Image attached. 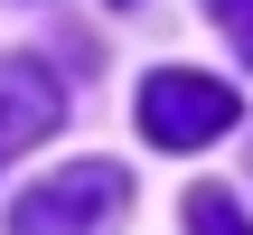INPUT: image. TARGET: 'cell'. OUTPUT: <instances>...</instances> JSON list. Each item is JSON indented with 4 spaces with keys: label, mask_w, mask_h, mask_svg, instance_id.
I'll return each instance as SVG.
<instances>
[{
    "label": "cell",
    "mask_w": 253,
    "mask_h": 235,
    "mask_svg": "<svg viewBox=\"0 0 253 235\" xmlns=\"http://www.w3.org/2000/svg\"><path fill=\"white\" fill-rule=\"evenodd\" d=\"M66 122V85L38 57H0V160H19L28 141H47Z\"/></svg>",
    "instance_id": "obj_3"
},
{
    "label": "cell",
    "mask_w": 253,
    "mask_h": 235,
    "mask_svg": "<svg viewBox=\"0 0 253 235\" xmlns=\"http://www.w3.org/2000/svg\"><path fill=\"white\" fill-rule=\"evenodd\" d=\"M122 207H131V170L75 160V170H56V179L9 198V235H113Z\"/></svg>",
    "instance_id": "obj_1"
},
{
    "label": "cell",
    "mask_w": 253,
    "mask_h": 235,
    "mask_svg": "<svg viewBox=\"0 0 253 235\" xmlns=\"http://www.w3.org/2000/svg\"><path fill=\"white\" fill-rule=\"evenodd\" d=\"M122 9H131V0H122Z\"/></svg>",
    "instance_id": "obj_6"
},
{
    "label": "cell",
    "mask_w": 253,
    "mask_h": 235,
    "mask_svg": "<svg viewBox=\"0 0 253 235\" xmlns=\"http://www.w3.org/2000/svg\"><path fill=\"white\" fill-rule=\"evenodd\" d=\"M188 235H253L225 188H188Z\"/></svg>",
    "instance_id": "obj_4"
},
{
    "label": "cell",
    "mask_w": 253,
    "mask_h": 235,
    "mask_svg": "<svg viewBox=\"0 0 253 235\" xmlns=\"http://www.w3.org/2000/svg\"><path fill=\"white\" fill-rule=\"evenodd\" d=\"M235 113H244V94L225 75H197V66H160L141 85V132L160 151H207L216 132H235Z\"/></svg>",
    "instance_id": "obj_2"
},
{
    "label": "cell",
    "mask_w": 253,
    "mask_h": 235,
    "mask_svg": "<svg viewBox=\"0 0 253 235\" xmlns=\"http://www.w3.org/2000/svg\"><path fill=\"white\" fill-rule=\"evenodd\" d=\"M207 9H216V28L235 38V57L253 66V0H207Z\"/></svg>",
    "instance_id": "obj_5"
}]
</instances>
